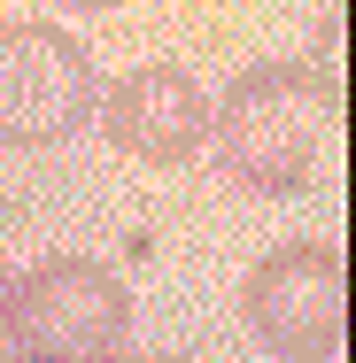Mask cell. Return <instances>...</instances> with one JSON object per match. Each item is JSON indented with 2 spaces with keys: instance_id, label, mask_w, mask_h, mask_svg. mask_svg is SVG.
I'll list each match as a JSON object with an SVG mask.
<instances>
[{
  "instance_id": "obj_1",
  "label": "cell",
  "mask_w": 356,
  "mask_h": 363,
  "mask_svg": "<svg viewBox=\"0 0 356 363\" xmlns=\"http://www.w3.org/2000/svg\"><path fill=\"white\" fill-rule=\"evenodd\" d=\"M341 116V70H310V62H256L225 85L210 108V147L217 170L240 194L286 201L318 178V155L333 140Z\"/></svg>"
},
{
  "instance_id": "obj_2",
  "label": "cell",
  "mask_w": 356,
  "mask_h": 363,
  "mask_svg": "<svg viewBox=\"0 0 356 363\" xmlns=\"http://www.w3.org/2000/svg\"><path fill=\"white\" fill-rule=\"evenodd\" d=\"M8 348L23 363H109L132 356V286L93 255H47L8 294Z\"/></svg>"
},
{
  "instance_id": "obj_3",
  "label": "cell",
  "mask_w": 356,
  "mask_h": 363,
  "mask_svg": "<svg viewBox=\"0 0 356 363\" xmlns=\"http://www.w3.org/2000/svg\"><path fill=\"white\" fill-rule=\"evenodd\" d=\"M101 108V70L63 23H0V140L70 147Z\"/></svg>"
},
{
  "instance_id": "obj_4",
  "label": "cell",
  "mask_w": 356,
  "mask_h": 363,
  "mask_svg": "<svg viewBox=\"0 0 356 363\" xmlns=\"http://www.w3.org/2000/svg\"><path fill=\"white\" fill-rule=\"evenodd\" d=\"M240 317H248L264 356H286V363L341 356V333H349V263H341V247H325V240L271 247L240 286Z\"/></svg>"
},
{
  "instance_id": "obj_5",
  "label": "cell",
  "mask_w": 356,
  "mask_h": 363,
  "mask_svg": "<svg viewBox=\"0 0 356 363\" xmlns=\"http://www.w3.org/2000/svg\"><path fill=\"white\" fill-rule=\"evenodd\" d=\"M93 116H101L109 147H124L132 162H194L210 147V101H202L194 70H178V62L132 70L124 85H109V101Z\"/></svg>"
},
{
  "instance_id": "obj_6",
  "label": "cell",
  "mask_w": 356,
  "mask_h": 363,
  "mask_svg": "<svg viewBox=\"0 0 356 363\" xmlns=\"http://www.w3.org/2000/svg\"><path fill=\"white\" fill-rule=\"evenodd\" d=\"M8 294H16V279H8V263H0V325H8Z\"/></svg>"
},
{
  "instance_id": "obj_7",
  "label": "cell",
  "mask_w": 356,
  "mask_h": 363,
  "mask_svg": "<svg viewBox=\"0 0 356 363\" xmlns=\"http://www.w3.org/2000/svg\"><path fill=\"white\" fill-rule=\"evenodd\" d=\"M63 8H85V16H93V8H124V0H63Z\"/></svg>"
}]
</instances>
